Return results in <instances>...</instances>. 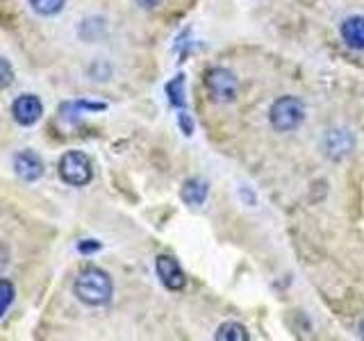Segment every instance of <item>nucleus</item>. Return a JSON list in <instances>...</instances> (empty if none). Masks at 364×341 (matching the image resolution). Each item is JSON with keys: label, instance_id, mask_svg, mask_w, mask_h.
Returning <instances> with one entry per match:
<instances>
[{"label": "nucleus", "instance_id": "nucleus-1", "mask_svg": "<svg viewBox=\"0 0 364 341\" xmlns=\"http://www.w3.org/2000/svg\"><path fill=\"white\" fill-rule=\"evenodd\" d=\"M73 293L80 303H85L87 307H102L112 301L114 284L109 273H105L98 266H87L77 273V278L73 282Z\"/></svg>", "mask_w": 364, "mask_h": 341}, {"label": "nucleus", "instance_id": "nucleus-2", "mask_svg": "<svg viewBox=\"0 0 364 341\" xmlns=\"http://www.w3.org/2000/svg\"><path fill=\"white\" fill-rule=\"evenodd\" d=\"M57 173L71 187H87L94 180V164L82 151H66L57 162Z\"/></svg>", "mask_w": 364, "mask_h": 341}, {"label": "nucleus", "instance_id": "nucleus-3", "mask_svg": "<svg viewBox=\"0 0 364 341\" xmlns=\"http://www.w3.org/2000/svg\"><path fill=\"white\" fill-rule=\"evenodd\" d=\"M269 119L273 130L278 132H291L296 130L305 119V107L296 96H282L271 105Z\"/></svg>", "mask_w": 364, "mask_h": 341}, {"label": "nucleus", "instance_id": "nucleus-4", "mask_svg": "<svg viewBox=\"0 0 364 341\" xmlns=\"http://www.w3.org/2000/svg\"><path fill=\"white\" fill-rule=\"evenodd\" d=\"M205 89L214 102H232L237 98V77L225 71V68H212V71L205 75Z\"/></svg>", "mask_w": 364, "mask_h": 341}, {"label": "nucleus", "instance_id": "nucleus-5", "mask_svg": "<svg viewBox=\"0 0 364 341\" xmlns=\"http://www.w3.org/2000/svg\"><path fill=\"white\" fill-rule=\"evenodd\" d=\"M43 117V102L34 94H21L11 100V119H14L23 128H30Z\"/></svg>", "mask_w": 364, "mask_h": 341}, {"label": "nucleus", "instance_id": "nucleus-6", "mask_svg": "<svg viewBox=\"0 0 364 341\" xmlns=\"http://www.w3.org/2000/svg\"><path fill=\"white\" fill-rule=\"evenodd\" d=\"M155 271H157V276H159V280H162V284H164L166 289H171V291L185 289L187 278H185V273H182V269H180L176 257L159 255L157 261H155Z\"/></svg>", "mask_w": 364, "mask_h": 341}, {"label": "nucleus", "instance_id": "nucleus-7", "mask_svg": "<svg viewBox=\"0 0 364 341\" xmlns=\"http://www.w3.org/2000/svg\"><path fill=\"white\" fill-rule=\"evenodd\" d=\"M14 170L23 182H37L46 173V164L34 151H21L14 155Z\"/></svg>", "mask_w": 364, "mask_h": 341}, {"label": "nucleus", "instance_id": "nucleus-8", "mask_svg": "<svg viewBox=\"0 0 364 341\" xmlns=\"http://www.w3.org/2000/svg\"><path fill=\"white\" fill-rule=\"evenodd\" d=\"M339 32L348 48L364 50V16H348L344 23H341Z\"/></svg>", "mask_w": 364, "mask_h": 341}, {"label": "nucleus", "instance_id": "nucleus-9", "mask_svg": "<svg viewBox=\"0 0 364 341\" xmlns=\"http://www.w3.org/2000/svg\"><path fill=\"white\" fill-rule=\"evenodd\" d=\"M107 105L105 102H89V100H71V102H62L60 107V117L68 123H77L82 114L89 112H102Z\"/></svg>", "mask_w": 364, "mask_h": 341}, {"label": "nucleus", "instance_id": "nucleus-10", "mask_svg": "<svg viewBox=\"0 0 364 341\" xmlns=\"http://www.w3.org/2000/svg\"><path fill=\"white\" fill-rule=\"evenodd\" d=\"M350 148H353V134L348 130H330L326 134V151L330 157H344L350 153Z\"/></svg>", "mask_w": 364, "mask_h": 341}, {"label": "nucleus", "instance_id": "nucleus-11", "mask_svg": "<svg viewBox=\"0 0 364 341\" xmlns=\"http://www.w3.org/2000/svg\"><path fill=\"white\" fill-rule=\"evenodd\" d=\"M208 182L200 180V178H189L185 185H182V191H180V198L185 200L187 205H193V207H198V205L205 202L208 198Z\"/></svg>", "mask_w": 364, "mask_h": 341}, {"label": "nucleus", "instance_id": "nucleus-12", "mask_svg": "<svg viewBox=\"0 0 364 341\" xmlns=\"http://www.w3.org/2000/svg\"><path fill=\"white\" fill-rule=\"evenodd\" d=\"M216 339L219 341H248V332L242 323L237 321H228L219 330H216Z\"/></svg>", "mask_w": 364, "mask_h": 341}, {"label": "nucleus", "instance_id": "nucleus-13", "mask_svg": "<svg viewBox=\"0 0 364 341\" xmlns=\"http://www.w3.org/2000/svg\"><path fill=\"white\" fill-rule=\"evenodd\" d=\"M28 5L39 16H55L64 9L66 0H28Z\"/></svg>", "mask_w": 364, "mask_h": 341}, {"label": "nucleus", "instance_id": "nucleus-14", "mask_svg": "<svg viewBox=\"0 0 364 341\" xmlns=\"http://www.w3.org/2000/svg\"><path fill=\"white\" fill-rule=\"evenodd\" d=\"M166 96L173 107H185V75H176L166 85Z\"/></svg>", "mask_w": 364, "mask_h": 341}, {"label": "nucleus", "instance_id": "nucleus-15", "mask_svg": "<svg viewBox=\"0 0 364 341\" xmlns=\"http://www.w3.org/2000/svg\"><path fill=\"white\" fill-rule=\"evenodd\" d=\"M16 298V287L9 280H0V318L7 314V310L11 307Z\"/></svg>", "mask_w": 364, "mask_h": 341}, {"label": "nucleus", "instance_id": "nucleus-16", "mask_svg": "<svg viewBox=\"0 0 364 341\" xmlns=\"http://www.w3.org/2000/svg\"><path fill=\"white\" fill-rule=\"evenodd\" d=\"M11 82H14V68H11L9 60L0 57V91H5Z\"/></svg>", "mask_w": 364, "mask_h": 341}, {"label": "nucleus", "instance_id": "nucleus-17", "mask_svg": "<svg viewBox=\"0 0 364 341\" xmlns=\"http://www.w3.org/2000/svg\"><path fill=\"white\" fill-rule=\"evenodd\" d=\"M77 250L82 255H91V253H96V250H100V242H96V239H82V242H77Z\"/></svg>", "mask_w": 364, "mask_h": 341}, {"label": "nucleus", "instance_id": "nucleus-18", "mask_svg": "<svg viewBox=\"0 0 364 341\" xmlns=\"http://www.w3.org/2000/svg\"><path fill=\"white\" fill-rule=\"evenodd\" d=\"M9 264V250L5 244H0V273H3Z\"/></svg>", "mask_w": 364, "mask_h": 341}, {"label": "nucleus", "instance_id": "nucleus-19", "mask_svg": "<svg viewBox=\"0 0 364 341\" xmlns=\"http://www.w3.org/2000/svg\"><path fill=\"white\" fill-rule=\"evenodd\" d=\"M162 0H136V5L139 7H144V9H153V7H157Z\"/></svg>", "mask_w": 364, "mask_h": 341}, {"label": "nucleus", "instance_id": "nucleus-20", "mask_svg": "<svg viewBox=\"0 0 364 341\" xmlns=\"http://www.w3.org/2000/svg\"><path fill=\"white\" fill-rule=\"evenodd\" d=\"M180 125H182V130H185V134H191V121L185 117V112L180 114Z\"/></svg>", "mask_w": 364, "mask_h": 341}, {"label": "nucleus", "instance_id": "nucleus-21", "mask_svg": "<svg viewBox=\"0 0 364 341\" xmlns=\"http://www.w3.org/2000/svg\"><path fill=\"white\" fill-rule=\"evenodd\" d=\"M360 337L364 339V318H362V321H360Z\"/></svg>", "mask_w": 364, "mask_h": 341}]
</instances>
